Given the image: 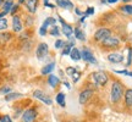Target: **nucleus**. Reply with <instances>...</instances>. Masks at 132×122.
I'll use <instances>...</instances> for the list:
<instances>
[{
	"instance_id": "1",
	"label": "nucleus",
	"mask_w": 132,
	"mask_h": 122,
	"mask_svg": "<svg viewBox=\"0 0 132 122\" xmlns=\"http://www.w3.org/2000/svg\"><path fill=\"white\" fill-rule=\"evenodd\" d=\"M123 95V88L122 84L120 82H114L111 85V92H110V98H111V103L118 104Z\"/></svg>"
},
{
	"instance_id": "2",
	"label": "nucleus",
	"mask_w": 132,
	"mask_h": 122,
	"mask_svg": "<svg viewBox=\"0 0 132 122\" xmlns=\"http://www.w3.org/2000/svg\"><path fill=\"white\" fill-rule=\"evenodd\" d=\"M37 110L34 108H29L27 110H24L21 116V121L22 122H33L37 118Z\"/></svg>"
},
{
	"instance_id": "3",
	"label": "nucleus",
	"mask_w": 132,
	"mask_h": 122,
	"mask_svg": "<svg viewBox=\"0 0 132 122\" xmlns=\"http://www.w3.org/2000/svg\"><path fill=\"white\" fill-rule=\"evenodd\" d=\"M92 77H93V81L95 82V84H98V85H105L108 83V76L105 75L104 72H102V71L93 72Z\"/></svg>"
},
{
	"instance_id": "4",
	"label": "nucleus",
	"mask_w": 132,
	"mask_h": 122,
	"mask_svg": "<svg viewBox=\"0 0 132 122\" xmlns=\"http://www.w3.org/2000/svg\"><path fill=\"white\" fill-rule=\"evenodd\" d=\"M48 51H49V47H48L47 43H39L37 47V50H36V55H37L38 60H43L47 56Z\"/></svg>"
},
{
	"instance_id": "5",
	"label": "nucleus",
	"mask_w": 132,
	"mask_h": 122,
	"mask_svg": "<svg viewBox=\"0 0 132 122\" xmlns=\"http://www.w3.org/2000/svg\"><path fill=\"white\" fill-rule=\"evenodd\" d=\"M111 36V32L110 29L108 28H99L97 32L94 33V39L98 40V42H103L104 39H106L108 37Z\"/></svg>"
},
{
	"instance_id": "6",
	"label": "nucleus",
	"mask_w": 132,
	"mask_h": 122,
	"mask_svg": "<svg viewBox=\"0 0 132 122\" xmlns=\"http://www.w3.org/2000/svg\"><path fill=\"white\" fill-rule=\"evenodd\" d=\"M33 97H34V98H37V99H39L40 101H43V103L47 104V105H52L53 104L52 99L49 98L44 92H42V90H39V89H37V90H34V92H33Z\"/></svg>"
},
{
	"instance_id": "7",
	"label": "nucleus",
	"mask_w": 132,
	"mask_h": 122,
	"mask_svg": "<svg viewBox=\"0 0 132 122\" xmlns=\"http://www.w3.org/2000/svg\"><path fill=\"white\" fill-rule=\"evenodd\" d=\"M102 44H103V47H105V48H116V47H119L120 40H119L116 37L110 36V37H108L106 39H104L103 42H102Z\"/></svg>"
},
{
	"instance_id": "8",
	"label": "nucleus",
	"mask_w": 132,
	"mask_h": 122,
	"mask_svg": "<svg viewBox=\"0 0 132 122\" xmlns=\"http://www.w3.org/2000/svg\"><path fill=\"white\" fill-rule=\"evenodd\" d=\"M81 57H82L86 62H89V64H97L95 57L93 56V54H92L90 50H88L87 48H85V49L81 51Z\"/></svg>"
},
{
	"instance_id": "9",
	"label": "nucleus",
	"mask_w": 132,
	"mask_h": 122,
	"mask_svg": "<svg viewBox=\"0 0 132 122\" xmlns=\"http://www.w3.org/2000/svg\"><path fill=\"white\" fill-rule=\"evenodd\" d=\"M26 9L29 14H36L38 10V5H39V0H26Z\"/></svg>"
},
{
	"instance_id": "10",
	"label": "nucleus",
	"mask_w": 132,
	"mask_h": 122,
	"mask_svg": "<svg viewBox=\"0 0 132 122\" xmlns=\"http://www.w3.org/2000/svg\"><path fill=\"white\" fill-rule=\"evenodd\" d=\"M92 94H93V92H92L90 89H85V90H82V92L80 93V97H78V101H80V104L85 105V104L90 99Z\"/></svg>"
},
{
	"instance_id": "11",
	"label": "nucleus",
	"mask_w": 132,
	"mask_h": 122,
	"mask_svg": "<svg viewBox=\"0 0 132 122\" xmlns=\"http://www.w3.org/2000/svg\"><path fill=\"white\" fill-rule=\"evenodd\" d=\"M12 29H14V32H21L22 29H23V24H22V21L20 19V16L17 15H15L12 16Z\"/></svg>"
},
{
	"instance_id": "12",
	"label": "nucleus",
	"mask_w": 132,
	"mask_h": 122,
	"mask_svg": "<svg viewBox=\"0 0 132 122\" xmlns=\"http://www.w3.org/2000/svg\"><path fill=\"white\" fill-rule=\"evenodd\" d=\"M108 60L110 62H113V64H120V62L123 61V56L119 53H111V54L108 55Z\"/></svg>"
},
{
	"instance_id": "13",
	"label": "nucleus",
	"mask_w": 132,
	"mask_h": 122,
	"mask_svg": "<svg viewBox=\"0 0 132 122\" xmlns=\"http://www.w3.org/2000/svg\"><path fill=\"white\" fill-rule=\"evenodd\" d=\"M48 83H49V85H50L52 88H55V87H57V85L60 84V80H59L57 76L50 73V75L48 76Z\"/></svg>"
},
{
	"instance_id": "14",
	"label": "nucleus",
	"mask_w": 132,
	"mask_h": 122,
	"mask_svg": "<svg viewBox=\"0 0 132 122\" xmlns=\"http://www.w3.org/2000/svg\"><path fill=\"white\" fill-rule=\"evenodd\" d=\"M56 1V5L59 7L61 9H67V10H71L73 7V4L71 3L70 0H55Z\"/></svg>"
},
{
	"instance_id": "15",
	"label": "nucleus",
	"mask_w": 132,
	"mask_h": 122,
	"mask_svg": "<svg viewBox=\"0 0 132 122\" xmlns=\"http://www.w3.org/2000/svg\"><path fill=\"white\" fill-rule=\"evenodd\" d=\"M62 33L65 34L67 38H71L72 34H73V29L69 23H64L62 24Z\"/></svg>"
},
{
	"instance_id": "16",
	"label": "nucleus",
	"mask_w": 132,
	"mask_h": 122,
	"mask_svg": "<svg viewBox=\"0 0 132 122\" xmlns=\"http://www.w3.org/2000/svg\"><path fill=\"white\" fill-rule=\"evenodd\" d=\"M70 56H71V60H73V61H80L82 59L81 57V51L77 48H72V50L70 53Z\"/></svg>"
},
{
	"instance_id": "17",
	"label": "nucleus",
	"mask_w": 132,
	"mask_h": 122,
	"mask_svg": "<svg viewBox=\"0 0 132 122\" xmlns=\"http://www.w3.org/2000/svg\"><path fill=\"white\" fill-rule=\"evenodd\" d=\"M54 67H55V64H54V62H50V64H48V65L44 66L40 72H42V75H44V76L45 75L49 76L50 73H52V71L54 70Z\"/></svg>"
},
{
	"instance_id": "18",
	"label": "nucleus",
	"mask_w": 132,
	"mask_h": 122,
	"mask_svg": "<svg viewBox=\"0 0 132 122\" xmlns=\"http://www.w3.org/2000/svg\"><path fill=\"white\" fill-rule=\"evenodd\" d=\"M50 26H56V20L54 19V17H47V20L42 24V27H44V28H47V29Z\"/></svg>"
},
{
	"instance_id": "19",
	"label": "nucleus",
	"mask_w": 132,
	"mask_h": 122,
	"mask_svg": "<svg viewBox=\"0 0 132 122\" xmlns=\"http://www.w3.org/2000/svg\"><path fill=\"white\" fill-rule=\"evenodd\" d=\"M125 103L128 108L132 106V89H127L125 92Z\"/></svg>"
},
{
	"instance_id": "20",
	"label": "nucleus",
	"mask_w": 132,
	"mask_h": 122,
	"mask_svg": "<svg viewBox=\"0 0 132 122\" xmlns=\"http://www.w3.org/2000/svg\"><path fill=\"white\" fill-rule=\"evenodd\" d=\"M12 6H14V3L11 1V0H5V3L3 4V11L4 12H6V14H10V11H11V9H12Z\"/></svg>"
},
{
	"instance_id": "21",
	"label": "nucleus",
	"mask_w": 132,
	"mask_h": 122,
	"mask_svg": "<svg viewBox=\"0 0 132 122\" xmlns=\"http://www.w3.org/2000/svg\"><path fill=\"white\" fill-rule=\"evenodd\" d=\"M73 33H75L76 39H78V40H81V42L86 40V34H85V32H83L81 28H76L75 31H73Z\"/></svg>"
},
{
	"instance_id": "22",
	"label": "nucleus",
	"mask_w": 132,
	"mask_h": 122,
	"mask_svg": "<svg viewBox=\"0 0 132 122\" xmlns=\"http://www.w3.org/2000/svg\"><path fill=\"white\" fill-rule=\"evenodd\" d=\"M56 103L61 106V108H65V94L64 93H57L56 94Z\"/></svg>"
},
{
	"instance_id": "23",
	"label": "nucleus",
	"mask_w": 132,
	"mask_h": 122,
	"mask_svg": "<svg viewBox=\"0 0 132 122\" xmlns=\"http://www.w3.org/2000/svg\"><path fill=\"white\" fill-rule=\"evenodd\" d=\"M22 94H20V93H9V94H6L5 95V100L6 101H11V100H15V99H17V98H20Z\"/></svg>"
},
{
	"instance_id": "24",
	"label": "nucleus",
	"mask_w": 132,
	"mask_h": 122,
	"mask_svg": "<svg viewBox=\"0 0 132 122\" xmlns=\"http://www.w3.org/2000/svg\"><path fill=\"white\" fill-rule=\"evenodd\" d=\"M72 47H73V44L71 43V44H66L65 47H64V49H62V53L61 55L62 56H66V55H70L71 50H72Z\"/></svg>"
},
{
	"instance_id": "25",
	"label": "nucleus",
	"mask_w": 132,
	"mask_h": 122,
	"mask_svg": "<svg viewBox=\"0 0 132 122\" xmlns=\"http://www.w3.org/2000/svg\"><path fill=\"white\" fill-rule=\"evenodd\" d=\"M49 33L52 34L53 37H59V36H60V29H59L57 26H53L52 29L49 31Z\"/></svg>"
},
{
	"instance_id": "26",
	"label": "nucleus",
	"mask_w": 132,
	"mask_h": 122,
	"mask_svg": "<svg viewBox=\"0 0 132 122\" xmlns=\"http://www.w3.org/2000/svg\"><path fill=\"white\" fill-rule=\"evenodd\" d=\"M7 26H9V23H7V20H6V19H1V20H0V31H6V29H7Z\"/></svg>"
},
{
	"instance_id": "27",
	"label": "nucleus",
	"mask_w": 132,
	"mask_h": 122,
	"mask_svg": "<svg viewBox=\"0 0 132 122\" xmlns=\"http://www.w3.org/2000/svg\"><path fill=\"white\" fill-rule=\"evenodd\" d=\"M71 78H72V81H73V82H78V81H80V78H81V73L80 72H78V71L76 70L75 72H73V73H72V75H71Z\"/></svg>"
},
{
	"instance_id": "28",
	"label": "nucleus",
	"mask_w": 132,
	"mask_h": 122,
	"mask_svg": "<svg viewBox=\"0 0 132 122\" xmlns=\"http://www.w3.org/2000/svg\"><path fill=\"white\" fill-rule=\"evenodd\" d=\"M65 45L66 44H65V42H64L62 39H57L56 42H55V48H56V49H64Z\"/></svg>"
},
{
	"instance_id": "29",
	"label": "nucleus",
	"mask_w": 132,
	"mask_h": 122,
	"mask_svg": "<svg viewBox=\"0 0 132 122\" xmlns=\"http://www.w3.org/2000/svg\"><path fill=\"white\" fill-rule=\"evenodd\" d=\"M123 12H126L128 15H132V5H123L122 7H121Z\"/></svg>"
},
{
	"instance_id": "30",
	"label": "nucleus",
	"mask_w": 132,
	"mask_h": 122,
	"mask_svg": "<svg viewBox=\"0 0 132 122\" xmlns=\"http://www.w3.org/2000/svg\"><path fill=\"white\" fill-rule=\"evenodd\" d=\"M0 93H1V94H5V95H6V94L11 93V88H10V87H7V85H6V87H3V88L0 89Z\"/></svg>"
},
{
	"instance_id": "31",
	"label": "nucleus",
	"mask_w": 132,
	"mask_h": 122,
	"mask_svg": "<svg viewBox=\"0 0 132 122\" xmlns=\"http://www.w3.org/2000/svg\"><path fill=\"white\" fill-rule=\"evenodd\" d=\"M132 62V49H128V56H127V66L131 65Z\"/></svg>"
},
{
	"instance_id": "32",
	"label": "nucleus",
	"mask_w": 132,
	"mask_h": 122,
	"mask_svg": "<svg viewBox=\"0 0 132 122\" xmlns=\"http://www.w3.org/2000/svg\"><path fill=\"white\" fill-rule=\"evenodd\" d=\"M19 7H20V5L19 4H15L14 6H12V9H11V11H10V14L12 15V16H15V12L19 10Z\"/></svg>"
},
{
	"instance_id": "33",
	"label": "nucleus",
	"mask_w": 132,
	"mask_h": 122,
	"mask_svg": "<svg viewBox=\"0 0 132 122\" xmlns=\"http://www.w3.org/2000/svg\"><path fill=\"white\" fill-rule=\"evenodd\" d=\"M1 122H12V120H11V117H10L9 115H4L1 117Z\"/></svg>"
},
{
	"instance_id": "34",
	"label": "nucleus",
	"mask_w": 132,
	"mask_h": 122,
	"mask_svg": "<svg viewBox=\"0 0 132 122\" xmlns=\"http://www.w3.org/2000/svg\"><path fill=\"white\" fill-rule=\"evenodd\" d=\"M75 71H76L75 67H67V68H66V73H67L69 76H71L73 72H75Z\"/></svg>"
},
{
	"instance_id": "35",
	"label": "nucleus",
	"mask_w": 132,
	"mask_h": 122,
	"mask_svg": "<svg viewBox=\"0 0 132 122\" xmlns=\"http://www.w3.org/2000/svg\"><path fill=\"white\" fill-rule=\"evenodd\" d=\"M47 32H48V29L44 28V27H40V28H39V34H40V36H45Z\"/></svg>"
},
{
	"instance_id": "36",
	"label": "nucleus",
	"mask_w": 132,
	"mask_h": 122,
	"mask_svg": "<svg viewBox=\"0 0 132 122\" xmlns=\"http://www.w3.org/2000/svg\"><path fill=\"white\" fill-rule=\"evenodd\" d=\"M93 12H94V9H93V7H89V9H88V10H87V11H86L85 16H86V17H87V15H92V14H93Z\"/></svg>"
},
{
	"instance_id": "37",
	"label": "nucleus",
	"mask_w": 132,
	"mask_h": 122,
	"mask_svg": "<svg viewBox=\"0 0 132 122\" xmlns=\"http://www.w3.org/2000/svg\"><path fill=\"white\" fill-rule=\"evenodd\" d=\"M1 37H3V39H5V40H7V39H10V37H11V34H10V33H4V34H3Z\"/></svg>"
},
{
	"instance_id": "38",
	"label": "nucleus",
	"mask_w": 132,
	"mask_h": 122,
	"mask_svg": "<svg viewBox=\"0 0 132 122\" xmlns=\"http://www.w3.org/2000/svg\"><path fill=\"white\" fill-rule=\"evenodd\" d=\"M44 4L47 5L48 7H50V9H54V5L50 4V3H49V0H44Z\"/></svg>"
},
{
	"instance_id": "39",
	"label": "nucleus",
	"mask_w": 132,
	"mask_h": 122,
	"mask_svg": "<svg viewBox=\"0 0 132 122\" xmlns=\"http://www.w3.org/2000/svg\"><path fill=\"white\" fill-rule=\"evenodd\" d=\"M6 15H7L6 12H4V11H1V12H0V20H1V19H4V16H6Z\"/></svg>"
},
{
	"instance_id": "40",
	"label": "nucleus",
	"mask_w": 132,
	"mask_h": 122,
	"mask_svg": "<svg viewBox=\"0 0 132 122\" xmlns=\"http://www.w3.org/2000/svg\"><path fill=\"white\" fill-rule=\"evenodd\" d=\"M75 11H76V14H77V15H82V11H81V10H78V9H76V10H75Z\"/></svg>"
},
{
	"instance_id": "41",
	"label": "nucleus",
	"mask_w": 132,
	"mask_h": 122,
	"mask_svg": "<svg viewBox=\"0 0 132 122\" xmlns=\"http://www.w3.org/2000/svg\"><path fill=\"white\" fill-rule=\"evenodd\" d=\"M116 1H119V0H108L109 4H114V3H116Z\"/></svg>"
},
{
	"instance_id": "42",
	"label": "nucleus",
	"mask_w": 132,
	"mask_h": 122,
	"mask_svg": "<svg viewBox=\"0 0 132 122\" xmlns=\"http://www.w3.org/2000/svg\"><path fill=\"white\" fill-rule=\"evenodd\" d=\"M26 3V0H19V5L20 4H24Z\"/></svg>"
},
{
	"instance_id": "43",
	"label": "nucleus",
	"mask_w": 132,
	"mask_h": 122,
	"mask_svg": "<svg viewBox=\"0 0 132 122\" xmlns=\"http://www.w3.org/2000/svg\"><path fill=\"white\" fill-rule=\"evenodd\" d=\"M64 84H65L66 87H67V88H70V84H69V83H67V82H64Z\"/></svg>"
},
{
	"instance_id": "44",
	"label": "nucleus",
	"mask_w": 132,
	"mask_h": 122,
	"mask_svg": "<svg viewBox=\"0 0 132 122\" xmlns=\"http://www.w3.org/2000/svg\"><path fill=\"white\" fill-rule=\"evenodd\" d=\"M127 76H130V77H132V72H131V71H128V73H127Z\"/></svg>"
},
{
	"instance_id": "45",
	"label": "nucleus",
	"mask_w": 132,
	"mask_h": 122,
	"mask_svg": "<svg viewBox=\"0 0 132 122\" xmlns=\"http://www.w3.org/2000/svg\"><path fill=\"white\" fill-rule=\"evenodd\" d=\"M5 3V0H0V5H3Z\"/></svg>"
},
{
	"instance_id": "46",
	"label": "nucleus",
	"mask_w": 132,
	"mask_h": 122,
	"mask_svg": "<svg viewBox=\"0 0 132 122\" xmlns=\"http://www.w3.org/2000/svg\"><path fill=\"white\" fill-rule=\"evenodd\" d=\"M123 1H125V3H130L131 0H123Z\"/></svg>"
},
{
	"instance_id": "47",
	"label": "nucleus",
	"mask_w": 132,
	"mask_h": 122,
	"mask_svg": "<svg viewBox=\"0 0 132 122\" xmlns=\"http://www.w3.org/2000/svg\"><path fill=\"white\" fill-rule=\"evenodd\" d=\"M0 122H1V117H0Z\"/></svg>"
},
{
	"instance_id": "48",
	"label": "nucleus",
	"mask_w": 132,
	"mask_h": 122,
	"mask_svg": "<svg viewBox=\"0 0 132 122\" xmlns=\"http://www.w3.org/2000/svg\"><path fill=\"white\" fill-rule=\"evenodd\" d=\"M11 1H12V0H11Z\"/></svg>"
}]
</instances>
